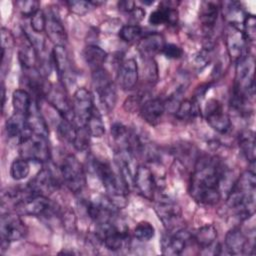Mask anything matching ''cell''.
<instances>
[{"instance_id": "46", "label": "cell", "mask_w": 256, "mask_h": 256, "mask_svg": "<svg viewBox=\"0 0 256 256\" xmlns=\"http://www.w3.org/2000/svg\"><path fill=\"white\" fill-rule=\"evenodd\" d=\"M143 103H141V97L140 96H131L130 98H128L126 100V102L124 103V107L125 109L128 111H132V110H135L137 107L142 106Z\"/></svg>"}, {"instance_id": "2", "label": "cell", "mask_w": 256, "mask_h": 256, "mask_svg": "<svg viewBox=\"0 0 256 256\" xmlns=\"http://www.w3.org/2000/svg\"><path fill=\"white\" fill-rule=\"evenodd\" d=\"M93 167L108 194V199L116 207H120L121 202L126 200V194L129 190L120 174L115 173L111 166L106 162L95 160L93 162Z\"/></svg>"}, {"instance_id": "36", "label": "cell", "mask_w": 256, "mask_h": 256, "mask_svg": "<svg viewBox=\"0 0 256 256\" xmlns=\"http://www.w3.org/2000/svg\"><path fill=\"white\" fill-rule=\"evenodd\" d=\"M30 173V165L29 161L24 158L15 159L10 166V175L11 177L16 180L20 181L25 179Z\"/></svg>"}, {"instance_id": "45", "label": "cell", "mask_w": 256, "mask_h": 256, "mask_svg": "<svg viewBox=\"0 0 256 256\" xmlns=\"http://www.w3.org/2000/svg\"><path fill=\"white\" fill-rule=\"evenodd\" d=\"M161 53L168 59H179L183 56V50L180 46L173 43H166Z\"/></svg>"}, {"instance_id": "39", "label": "cell", "mask_w": 256, "mask_h": 256, "mask_svg": "<svg viewBox=\"0 0 256 256\" xmlns=\"http://www.w3.org/2000/svg\"><path fill=\"white\" fill-rule=\"evenodd\" d=\"M142 35V29L137 24H127L122 26V28L119 30V37L128 43L134 42L138 39H140Z\"/></svg>"}, {"instance_id": "7", "label": "cell", "mask_w": 256, "mask_h": 256, "mask_svg": "<svg viewBox=\"0 0 256 256\" xmlns=\"http://www.w3.org/2000/svg\"><path fill=\"white\" fill-rule=\"evenodd\" d=\"M155 212L168 231L180 229L181 209L180 206L172 199L162 196L155 202Z\"/></svg>"}, {"instance_id": "14", "label": "cell", "mask_w": 256, "mask_h": 256, "mask_svg": "<svg viewBox=\"0 0 256 256\" xmlns=\"http://www.w3.org/2000/svg\"><path fill=\"white\" fill-rule=\"evenodd\" d=\"M58 187V181L49 169H42L27 185L29 195H45L52 193Z\"/></svg>"}, {"instance_id": "6", "label": "cell", "mask_w": 256, "mask_h": 256, "mask_svg": "<svg viewBox=\"0 0 256 256\" xmlns=\"http://www.w3.org/2000/svg\"><path fill=\"white\" fill-rule=\"evenodd\" d=\"M60 172L65 185L70 191L78 193L85 186L86 178L83 166L74 155L69 154L63 158Z\"/></svg>"}, {"instance_id": "9", "label": "cell", "mask_w": 256, "mask_h": 256, "mask_svg": "<svg viewBox=\"0 0 256 256\" xmlns=\"http://www.w3.org/2000/svg\"><path fill=\"white\" fill-rule=\"evenodd\" d=\"M15 208L24 215L47 216L54 207L45 195H26L15 204Z\"/></svg>"}, {"instance_id": "37", "label": "cell", "mask_w": 256, "mask_h": 256, "mask_svg": "<svg viewBox=\"0 0 256 256\" xmlns=\"http://www.w3.org/2000/svg\"><path fill=\"white\" fill-rule=\"evenodd\" d=\"M133 233L137 240L147 242L155 236V228L150 222L141 221L135 226Z\"/></svg>"}, {"instance_id": "48", "label": "cell", "mask_w": 256, "mask_h": 256, "mask_svg": "<svg viewBox=\"0 0 256 256\" xmlns=\"http://www.w3.org/2000/svg\"><path fill=\"white\" fill-rule=\"evenodd\" d=\"M185 151V156H191V154H193V147H187L186 149H184ZM176 153L177 154H180L181 157L184 155L183 153V148H182V145H179V148L176 149Z\"/></svg>"}, {"instance_id": "13", "label": "cell", "mask_w": 256, "mask_h": 256, "mask_svg": "<svg viewBox=\"0 0 256 256\" xmlns=\"http://www.w3.org/2000/svg\"><path fill=\"white\" fill-rule=\"evenodd\" d=\"M190 239H192V234L184 228L169 231L161 241L162 253L165 255H180Z\"/></svg>"}, {"instance_id": "34", "label": "cell", "mask_w": 256, "mask_h": 256, "mask_svg": "<svg viewBox=\"0 0 256 256\" xmlns=\"http://www.w3.org/2000/svg\"><path fill=\"white\" fill-rule=\"evenodd\" d=\"M85 127L88 130L90 136H92V137L100 138L104 135L105 125L102 120V116L96 107H94L91 114L89 115V117L86 121Z\"/></svg>"}, {"instance_id": "44", "label": "cell", "mask_w": 256, "mask_h": 256, "mask_svg": "<svg viewBox=\"0 0 256 256\" xmlns=\"http://www.w3.org/2000/svg\"><path fill=\"white\" fill-rule=\"evenodd\" d=\"M17 6L19 8V11L23 16L31 17L33 14H35L39 9V3L35 0H29V1H19L17 2Z\"/></svg>"}, {"instance_id": "27", "label": "cell", "mask_w": 256, "mask_h": 256, "mask_svg": "<svg viewBox=\"0 0 256 256\" xmlns=\"http://www.w3.org/2000/svg\"><path fill=\"white\" fill-rule=\"evenodd\" d=\"M219 4L216 2H203L200 8V21L206 32L210 33L215 26L219 14Z\"/></svg>"}, {"instance_id": "38", "label": "cell", "mask_w": 256, "mask_h": 256, "mask_svg": "<svg viewBox=\"0 0 256 256\" xmlns=\"http://www.w3.org/2000/svg\"><path fill=\"white\" fill-rule=\"evenodd\" d=\"M57 130L60 137H62L64 140L68 141L71 144L73 143L77 133V126L73 122L61 118L60 122L58 123Z\"/></svg>"}, {"instance_id": "28", "label": "cell", "mask_w": 256, "mask_h": 256, "mask_svg": "<svg viewBox=\"0 0 256 256\" xmlns=\"http://www.w3.org/2000/svg\"><path fill=\"white\" fill-rule=\"evenodd\" d=\"M33 102L30 93L25 89H16L12 94V105L16 113L27 116Z\"/></svg>"}, {"instance_id": "12", "label": "cell", "mask_w": 256, "mask_h": 256, "mask_svg": "<svg viewBox=\"0 0 256 256\" xmlns=\"http://www.w3.org/2000/svg\"><path fill=\"white\" fill-rule=\"evenodd\" d=\"M225 43L227 52L232 61H239L247 55V43L242 30L239 27L229 25L226 29Z\"/></svg>"}, {"instance_id": "31", "label": "cell", "mask_w": 256, "mask_h": 256, "mask_svg": "<svg viewBox=\"0 0 256 256\" xmlns=\"http://www.w3.org/2000/svg\"><path fill=\"white\" fill-rule=\"evenodd\" d=\"M27 127L26 116L14 112L5 123V129L7 136L10 138L20 137Z\"/></svg>"}, {"instance_id": "35", "label": "cell", "mask_w": 256, "mask_h": 256, "mask_svg": "<svg viewBox=\"0 0 256 256\" xmlns=\"http://www.w3.org/2000/svg\"><path fill=\"white\" fill-rule=\"evenodd\" d=\"M14 46V37L11 34V32L6 29L5 27H2L1 29V55H2V70H4V67L6 64L9 63L12 49Z\"/></svg>"}, {"instance_id": "21", "label": "cell", "mask_w": 256, "mask_h": 256, "mask_svg": "<svg viewBox=\"0 0 256 256\" xmlns=\"http://www.w3.org/2000/svg\"><path fill=\"white\" fill-rule=\"evenodd\" d=\"M165 102L160 98H151L143 102L140 113L142 118L150 125L157 124L165 112Z\"/></svg>"}, {"instance_id": "24", "label": "cell", "mask_w": 256, "mask_h": 256, "mask_svg": "<svg viewBox=\"0 0 256 256\" xmlns=\"http://www.w3.org/2000/svg\"><path fill=\"white\" fill-rule=\"evenodd\" d=\"M24 35L25 39L22 41L20 45L18 57L21 66L25 70H31L34 69L35 65L38 62V52L30 37L26 33H24Z\"/></svg>"}, {"instance_id": "10", "label": "cell", "mask_w": 256, "mask_h": 256, "mask_svg": "<svg viewBox=\"0 0 256 256\" xmlns=\"http://www.w3.org/2000/svg\"><path fill=\"white\" fill-rule=\"evenodd\" d=\"M205 119L209 126L220 134L230 131L232 123L230 117L225 113L221 103L216 99H210L205 106Z\"/></svg>"}, {"instance_id": "11", "label": "cell", "mask_w": 256, "mask_h": 256, "mask_svg": "<svg viewBox=\"0 0 256 256\" xmlns=\"http://www.w3.org/2000/svg\"><path fill=\"white\" fill-rule=\"evenodd\" d=\"M27 232V228L17 214L6 213L1 216L0 233L2 245L9 244L22 239Z\"/></svg>"}, {"instance_id": "29", "label": "cell", "mask_w": 256, "mask_h": 256, "mask_svg": "<svg viewBox=\"0 0 256 256\" xmlns=\"http://www.w3.org/2000/svg\"><path fill=\"white\" fill-rule=\"evenodd\" d=\"M223 15L225 19L228 21L229 25L238 27V24L243 22L245 18V13L242 9L241 3L236 1H228L223 3Z\"/></svg>"}, {"instance_id": "22", "label": "cell", "mask_w": 256, "mask_h": 256, "mask_svg": "<svg viewBox=\"0 0 256 256\" xmlns=\"http://www.w3.org/2000/svg\"><path fill=\"white\" fill-rule=\"evenodd\" d=\"M148 21L154 26L163 24L175 25L178 22V11L170 5V2H163L157 9L151 12Z\"/></svg>"}, {"instance_id": "25", "label": "cell", "mask_w": 256, "mask_h": 256, "mask_svg": "<svg viewBox=\"0 0 256 256\" xmlns=\"http://www.w3.org/2000/svg\"><path fill=\"white\" fill-rule=\"evenodd\" d=\"M45 31L50 41L54 43V46H64V44L67 42V34L65 28L62 25L60 19L55 15H49L47 17Z\"/></svg>"}, {"instance_id": "18", "label": "cell", "mask_w": 256, "mask_h": 256, "mask_svg": "<svg viewBox=\"0 0 256 256\" xmlns=\"http://www.w3.org/2000/svg\"><path fill=\"white\" fill-rule=\"evenodd\" d=\"M138 64L135 59L129 58L121 62L117 72V82L121 89L132 90L138 81Z\"/></svg>"}, {"instance_id": "15", "label": "cell", "mask_w": 256, "mask_h": 256, "mask_svg": "<svg viewBox=\"0 0 256 256\" xmlns=\"http://www.w3.org/2000/svg\"><path fill=\"white\" fill-rule=\"evenodd\" d=\"M133 185L143 197L149 200L153 199L157 183L154 174L149 167L146 165H139L137 167Z\"/></svg>"}, {"instance_id": "42", "label": "cell", "mask_w": 256, "mask_h": 256, "mask_svg": "<svg viewBox=\"0 0 256 256\" xmlns=\"http://www.w3.org/2000/svg\"><path fill=\"white\" fill-rule=\"evenodd\" d=\"M30 24L31 28L34 32L36 33H41L45 31L46 27V21H47V16L42 10H38L35 14H33L30 17Z\"/></svg>"}, {"instance_id": "43", "label": "cell", "mask_w": 256, "mask_h": 256, "mask_svg": "<svg viewBox=\"0 0 256 256\" xmlns=\"http://www.w3.org/2000/svg\"><path fill=\"white\" fill-rule=\"evenodd\" d=\"M66 4L68 5L69 9L77 14V15H84L86 14L90 8H92L93 4L91 1H82V0H72V1H67Z\"/></svg>"}, {"instance_id": "26", "label": "cell", "mask_w": 256, "mask_h": 256, "mask_svg": "<svg viewBox=\"0 0 256 256\" xmlns=\"http://www.w3.org/2000/svg\"><path fill=\"white\" fill-rule=\"evenodd\" d=\"M26 124L32 133L48 137L47 123L40 113L36 102H33L32 107L26 116Z\"/></svg>"}, {"instance_id": "16", "label": "cell", "mask_w": 256, "mask_h": 256, "mask_svg": "<svg viewBox=\"0 0 256 256\" xmlns=\"http://www.w3.org/2000/svg\"><path fill=\"white\" fill-rule=\"evenodd\" d=\"M52 61L63 85L73 79V67L65 46L56 45L52 50Z\"/></svg>"}, {"instance_id": "47", "label": "cell", "mask_w": 256, "mask_h": 256, "mask_svg": "<svg viewBox=\"0 0 256 256\" xmlns=\"http://www.w3.org/2000/svg\"><path fill=\"white\" fill-rule=\"evenodd\" d=\"M118 7L121 11L126 13H132L135 9V3L133 1H120L118 2Z\"/></svg>"}, {"instance_id": "17", "label": "cell", "mask_w": 256, "mask_h": 256, "mask_svg": "<svg viewBox=\"0 0 256 256\" xmlns=\"http://www.w3.org/2000/svg\"><path fill=\"white\" fill-rule=\"evenodd\" d=\"M62 88L63 87H50L48 88L45 96L47 97L49 103L60 114L61 118L73 122L72 102L69 101Z\"/></svg>"}, {"instance_id": "1", "label": "cell", "mask_w": 256, "mask_h": 256, "mask_svg": "<svg viewBox=\"0 0 256 256\" xmlns=\"http://www.w3.org/2000/svg\"><path fill=\"white\" fill-rule=\"evenodd\" d=\"M224 168L215 157L197 158L189 182V194L199 204L215 205L221 198Z\"/></svg>"}, {"instance_id": "40", "label": "cell", "mask_w": 256, "mask_h": 256, "mask_svg": "<svg viewBox=\"0 0 256 256\" xmlns=\"http://www.w3.org/2000/svg\"><path fill=\"white\" fill-rule=\"evenodd\" d=\"M243 34L248 42H253L256 37V18L253 14H246L242 22Z\"/></svg>"}, {"instance_id": "41", "label": "cell", "mask_w": 256, "mask_h": 256, "mask_svg": "<svg viewBox=\"0 0 256 256\" xmlns=\"http://www.w3.org/2000/svg\"><path fill=\"white\" fill-rule=\"evenodd\" d=\"M89 138L90 134L86 127H78L77 126V133L76 137L72 143V145L75 147V149L79 151H84L89 146Z\"/></svg>"}, {"instance_id": "32", "label": "cell", "mask_w": 256, "mask_h": 256, "mask_svg": "<svg viewBox=\"0 0 256 256\" xmlns=\"http://www.w3.org/2000/svg\"><path fill=\"white\" fill-rule=\"evenodd\" d=\"M199 115V106L195 99L182 100L175 110V116L182 121L193 120Z\"/></svg>"}, {"instance_id": "30", "label": "cell", "mask_w": 256, "mask_h": 256, "mask_svg": "<svg viewBox=\"0 0 256 256\" xmlns=\"http://www.w3.org/2000/svg\"><path fill=\"white\" fill-rule=\"evenodd\" d=\"M107 58V53L99 46L95 44L88 45L84 49V59L87 65L92 69L101 68Z\"/></svg>"}, {"instance_id": "3", "label": "cell", "mask_w": 256, "mask_h": 256, "mask_svg": "<svg viewBox=\"0 0 256 256\" xmlns=\"http://www.w3.org/2000/svg\"><path fill=\"white\" fill-rule=\"evenodd\" d=\"M20 154L26 160H32L40 163L49 161L51 153L48 144V137L34 134L26 127L25 131L19 137Z\"/></svg>"}, {"instance_id": "19", "label": "cell", "mask_w": 256, "mask_h": 256, "mask_svg": "<svg viewBox=\"0 0 256 256\" xmlns=\"http://www.w3.org/2000/svg\"><path fill=\"white\" fill-rule=\"evenodd\" d=\"M192 238L202 250L208 251L212 249L213 254H220L221 247L220 245L216 244L217 230L212 224H207L200 227L194 233V235H192Z\"/></svg>"}, {"instance_id": "33", "label": "cell", "mask_w": 256, "mask_h": 256, "mask_svg": "<svg viewBox=\"0 0 256 256\" xmlns=\"http://www.w3.org/2000/svg\"><path fill=\"white\" fill-rule=\"evenodd\" d=\"M239 148L243 156L251 163L255 162V135L254 132L248 130L243 131L239 136Z\"/></svg>"}, {"instance_id": "20", "label": "cell", "mask_w": 256, "mask_h": 256, "mask_svg": "<svg viewBox=\"0 0 256 256\" xmlns=\"http://www.w3.org/2000/svg\"><path fill=\"white\" fill-rule=\"evenodd\" d=\"M248 245L249 242L241 229L235 227L227 232L224 240V248L227 254H244Z\"/></svg>"}, {"instance_id": "5", "label": "cell", "mask_w": 256, "mask_h": 256, "mask_svg": "<svg viewBox=\"0 0 256 256\" xmlns=\"http://www.w3.org/2000/svg\"><path fill=\"white\" fill-rule=\"evenodd\" d=\"M254 60L250 55H246L236 62L235 85L233 90L242 94L246 98L253 97L255 91L254 84Z\"/></svg>"}, {"instance_id": "49", "label": "cell", "mask_w": 256, "mask_h": 256, "mask_svg": "<svg viewBox=\"0 0 256 256\" xmlns=\"http://www.w3.org/2000/svg\"><path fill=\"white\" fill-rule=\"evenodd\" d=\"M1 96H2V107H4L5 105V98H6V92H5V87L2 84V88H1Z\"/></svg>"}, {"instance_id": "8", "label": "cell", "mask_w": 256, "mask_h": 256, "mask_svg": "<svg viewBox=\"0 0 256 256\" xmlns=\"http://www.w3.org/2000/svg\"><path fill=\"white\" fill-rule=\"evenodd\" d=\"M94 101L91 92L85 88H78L73 95V123L78 127H85L86 121L94 109Z\"/></svg>"}, {"instance_id": "4", "label": "cell", "mask_w": 256, "mask_h": 256, "mask_svg": "<svg viewBox=\"0 0 256 256\" xmlns=\"http://www.w3.org/2000/svg\"><path fill=\"white\" fill-rule=\"evenodd\" d=\"M92 83L103 107L111 111L117 101V92L107 70L103 67L92 70Z\"/></svg>"}, {"instance_id": "23", "label": "cell", "mask_w": 256, "mask_h": 256, "mask_svg": "<svg viewBox=\"0 0 256 256\" xmlns=\"http://www.w3.org/2000/svg\"><path fill=\"white\" fill-rule=\"evenodd\" d=\"M165 44V39L161 33L151 32L140 38L138 49L143 56H152L157 52H161Z\"/></svg>"}]
</instances>
